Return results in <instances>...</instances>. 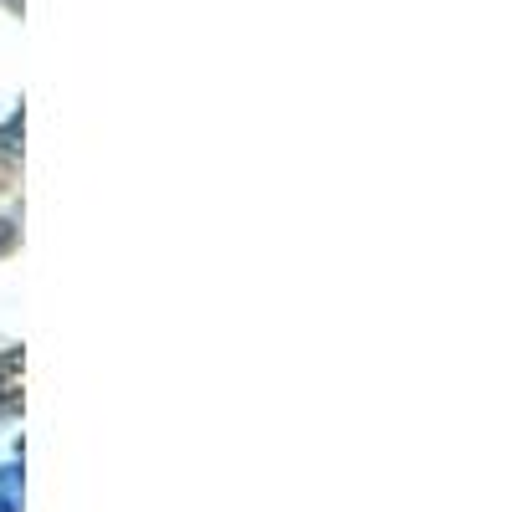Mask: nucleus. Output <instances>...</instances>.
Wrapping results in <instances>:
<instances>
[{
    "instance_id": "nucleus-1",
    "label": "nucleus",
    "mask_w": 512,
    "mask_h": 512,
    "mask_svg": "<svg viewBox=\"0 0 512 512\" xmlns=\"http://www.w3.org/2000/svg\"><path fill=\"white\" fill-rule=\"evenodd\" d=\"M16 487H21V472H16V466H6V472H0V512H21Z\"/></svg>"
},
{
    "instance_id": "nucleus-2",
    "label": "nucleus",
    "mask_w": 512,
    "mask_h": 512,
    "mask_svg": "<svg viewBox=\"0 0 512 512\" xmlns=\"http://www.w3.org/2000/svg\"><path fill=\"white\" fill-rule=\"evenodd\" d=\"M11 241H16V226H11V221H0V251H6Z\"/></svg>"
}]
</instances>
